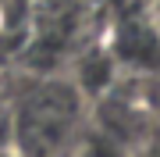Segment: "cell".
<instances>
[{
	"mask_svg": "<svg viewBox=\"0 0 160 157\" xmlns=\"http://www.w3.org/2000/svg\"><path fill=\"white\" fill-rule=\"evenodd\" d=\"M11 128V154L18 157H64L82 132V93L68 82H43L22 97Z\"/></svg>",
	"mask_w": 160,
	"mask_h": 157,
	"instance_id": "obj_1",
	"label": "cell"
}]
</instances>
